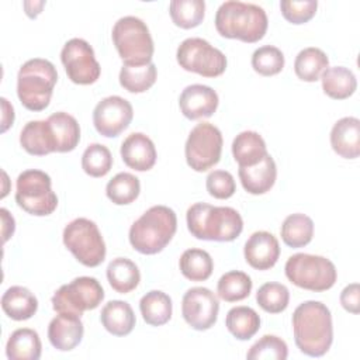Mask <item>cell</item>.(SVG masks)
<instances>
[{
	"instance_id": "1",
	"label": "cell",
	"mask_w": 360,
	"mask_h": 360,
	"mask_svg": "<svg viewBox=\"0 0 360 360\" xmlns=\"http://www.w3.org/2000/svg\"><path fill=\"white\" fill-rule=\"evenodd\" d=\"M297 347L307 356L321 357L332 345L333 325L329 308L319 301H305L292 314Z\"/></svg>"
},
{
	"instance_id": "2",
	"label": "cell",
	"mask_w": 360,
	"mask_h": 360,
	"mask_svg": "<svg viewBox=\"0 0 360 360\" xmlns=\"http://www.w3.org/2000/svg\"><path fill=\"white\" fill-rule=\"evenodd\" d=\"M266 11L252 3L229 0L219 6L215 14V28L224 38L243 42H257L267 31Z\"/></svg>"
},
{
	"instance_id": "3",
	"label": "cell",
	"mask_w": 360,
	"mask_h": 360,
	"mask_svg": "<svg viewBox=\"0 0 360 360\" xmlns=\"http://www.w3.org/2000/svg\"><path fill=\"white\" fill-rule=\"evenodd\" d=\"M187 228L193 236L202 240L231 242L236 239L243 221L240 214L231 207H214L195 202L187 210Z\"/></svg>"
},
{
	"instance_id": "4",
	"label": "cell",
	"mask_w": 360,
	"mask_h": 360,
	"mask_svg": "<svg viewBox=\"0 0 360 360\" xmlns=\"http://www.w3.org/2000/svg\"><path fill=\"white\" fill-rule=\"evenodd\" d=\"M177 229L176 212L166 205H153L129 228V243L142 255L162 252Z\"/></svg>"
},
{
	"instance_id": "5",
	"label": "cell",
	"mask_w": 360,
	"mask_h": 360,
	"mask_svg": "<svg viewBox=\"0 0 360 360\" xmlns=\"http://www.w3.org/2000/svg\"><path fill=\"white\" fill-rule=\"evenodd\" d=\"M58 73L52 62L34 58L27 60L17 75V96L30 111H42L49 105Z\"/></svg>"
},
{
	"instance_id": "6",
	"label": "cell",
	"mask_w": 360,
	"mask_h": 360,
	"mask_svg": "<svg viewBox=\"0 0 360 360\" xmlns=\"http://www.w3.org/2000/svg\"><path fill=\"white\" fill-rule=\"evenodd\" d=\"M112 42L127 65H148L153 56V39L146 24L134 15L121 17L112 27Z\"/></svg>"
},
{
	"instance_id": "7",
	"label": "cell",
	"mask_w": 360,
	"mask_h": 360,
	"mask_svg": "<svg viewBox=\"0 0 360 360\" xmlns=\"http://www.w3.org/2000/svg\"><path fill=\"white\" fill-rule=\"evenodd\" d=\"M284 271L285 277L294 285L316 292L332 288L338 278L336 267L329 259L309 253L290 256L285 262Z\"/></svg>"
},
{
	"instance_id": "8",
	"label": "cell",
	"mask_w": 360,
	"mask_h": 360,
	"mask_svg": "<svg viewBox=\"0 0 360 360\" xmlns=\"http://www.w3.org/2000/svg\"><path fill=\"white\" fill-rule=\"evenodd\" d=\"M15 201L25 212L37 217L49 215L58 207V197L52 191L51 177L37 169L24 170L18 174Z\"/></svg>"
},
{
	"instance_id": "9",
	"label": "cell",
	"mask_w": 360,
	"mask_h": 360,
	"mask_svg": "<svg viewBox=\"0 0 360 360\" xmlns=\"http://www.w3.org/2000/svg\"><path fill=\"white\" fill-rule=\"evenodd\" d=\"M63 243L87 267H97L105 259V243L97 225L87 218H76L63 229Z\"/></svg>"
},
{
	"instance_id": "10",
	"label": "cell",
	"mask_w": 360,
	"mask_h": 360,
	"mask_svg": "<svg viewBox=\"0 0 360 360\" xmlns=\"http://www.w3.org/2000/svg\"><path fill=\"white\" fill-rule=\"evenodd\" d=\"M104 300V290L94 277H77L63 284L52 297V307L58 314L82 316L84 311L96 309Z\"/></svg>"
},
{
	"instance_id": "11",
	"label": "cell",
	"mask_w": 360,
	"mask_h": 360,
	"mask_svg": "<svg viewBox=\"0 0 360 360\" xmlns=\"http://www.w3.org/2000/svg\"><path fill=\"white\" fill-rule=\"evenodd\" d=\"M176 58L180 68L204 77L221 76L226 69V56L202 38L184 39L177 48Z\"/></svg>"
},
{
	"instance_id": "12",
	"label": "cell",
	"mask_w": 360,
	"mask_h": 360,
	"mask_svg": "<svg viewBox=\"0 0 360 360\" xmlns=\"http://www.w3.org/2000/svg\"><path fill=\"white\" fill-rule=\"evenodd\" d=\"M222 143V134L214 124H197L188 134L184 146L187 165L195 172L214 167L221 159Z\"/></svg>"
},
{
	"instance_id": "13",
	"label": "cell",
	"mask_w": 360,
	"mask_h": 360,
	"mask_svg": "<svg viewBox=\"0 0 360 360\" xmlns=\"http://www.w3.org/2000/svg\"><path fill=\"white\" fill-rule=\"evenodd\" d=\"M60 60L68 77L76 84H91L100 77L101 68L94 56V51L82 38H72L63 45Z\"/></svg>"
},
{
	"instance_id": "14",
	"label": "cell",
	"mask_w": 360,
	"mask_h": 360,
	"mask_svg": "<svg viewBox=\"0 0 360 360\" xmlns=\"http://www.w3.org/2000/svg\"><path fill=\"white\" fill-rule=\"evenodd\" d=\"M219 301L205 287H193L186 291L181 301V315L195 330H207L217 322Z\"/></svg>"
},
{
	"instance_id": "15",
	"label": "cell",
	"mask_w": 360,
	"mask_h": 360,
	"mask_svg": "<svg viewBox=\"0 0 360 360\" xmlns=\"http://www.w3.org/2000/svg\"><path fill=\"white\" fill-rule=\"evenodd\" d=\"M132 117L134 110L128 100L120 96H110L94 107L93 124L100 135L114 138L128 128Z\"/></svg>"
},
{
	"instance_id": "16",
	"label": "cell",
	"mask_w": 360,
	"mask_h": 360,
	"mask_svg": "<svg viewBox=\"0 0 360 360\" xmlns=\"http://www.w3.org/2000/svg\"><path fill=\"white\" fill-rule=\"evenodd\" d=\"M245 260L256 270L271 269L280 256L277 238L267 231H257L249 236L243 248Z\"/></svg>"
},
{
	"instance_id": "17",
	"label": "cell",
	"mask_w": 360,
	"mask_h": 360,
	"mask_svg": "<svg viewBox=\"0 0 360 360\" xmlns=\"http://www.w3.org/2000/svg\"><path fill=\"white\" fill-rule=\"evenodd\" d=\"M218 103L217 91L205 84H190L179 97L180 110L188 120L211 117L217 111Z\"/></svg>"
},
{
	"instance_id": "18",
	"label": "cell",
	"mask_w": 360,
	"mask_h": 360,
	"mask_svg": "<svg viewBox=\"0 0 360 360\" xmlns=\"http://www.w3.org/2000/svg\"><path fill=\"white\" fill-rule=\"evenodd\" d=\"M156 148L152 139L142 132H132L121 143L124 163L136 172L152 169L156 163Z\"/></svg>"
},
{
	"instance_id": "19",
	"label": "cell",
	"mask_w": 360,
	"mask_h": 360,
	"mask_svg": "<svg viewBox=\"0 0 360 360\" xmlns=\"http://www.w3.org/2000/svg\"><path fill=\"white\" fill-rule=\"evenodd\" d=\"M83 333V322L80 316L73 314H59L48 326V339L51 345L60 352L75 349L82 342Z\"/></svg>"
},
{
	"instance_id": "20",
	"label": "cell",
	"mask_w": 360,
	"mask_h": 360,
	"mask_svg": "<svg viewBox=\"0 0 360 360\" xmlns=\"http://www.w3.org/2000/svg\"><path fill=\"white\" fill-rule=\"evenodd\" d=\"M332 149L345 159H356L360 155V121L356 117H343L335 122L330 131Z\"/></svg>"
},
{
	"instance_id": "21",
	"label": "cell",
	"mask_w": 360,
	"mask_h": 360,
	"mask_svg": "<svg viewBox=\"0 0 360 360\" xmlns=\"http://www.w3.org/2000/svg\"><path fill=\"white\" fill-rule=\"evenodd\" d=\"M240 183L243 188L250 194H264L276 183L277 167L274 159L266 153L264 158L253 165L246 167H239L238 170Z\"/></svg>"
},
{
	"instance_id": "22",
	"label": "cell",
	"mask_w": 360,
	"mask_h": 360,
	"mask_svg": "<svg viewBox=\"0 0 360 360\" xmlns=\"http://www.w3.org/2000/svg\"><path fill=\"white\" fill-rule=\"evenodd\" d=\"M22 149L34 156H45L56 152L55 138L48 121H30L20 132Z\"/></svg>"
},
{
	"instance_id": "23",
	"label": "cell",
	"mask_w": 360,
	"mask_h": 360,
	"mask_svg": "<svg viewBox=\"0 0 360 360\" xmlns=\"http://www.w3.org/2000/svg\"><path fill=\"white\" fill-rule=\"evenodd\" d=\"M101 325L114 336H127L135 326V314L125 301L112 300L107 302L100 314Z\"/></svg>"
},
{
	"instance_id": "24",
	"label": "cell",
	"mask_w": 360,
	"mask_h": 360,
	"mask_svg": "<svg viewBox=\"0 0 360 360\" xmlns=\"http://www.w3.org/2000/svg\"><path fill=\"white\" fill-rule=\"evenodd\" d=\"M1 308L8 318L14 321H25L35 315L38 309V300L28 288L13 285L3 294Z\"/></svg>"
},
{
	"instance_id": "25",
	"label": "cell",
	"mask_w": 360,
	"mask_h": 360,
	"mask_svg": "<svg viewBox=\"0 0 360 360\" xmlns=\"http://www.w3.org/2000/svg\"><path fill=\"white\" fill-rule=\"evenodd\" d=\"M266 153V142L262 135L255 131H243L238 134L232 142V155L239 167L259 163Z\"/></svg>"
},
{
	"instance_id": "26",
	"label": "cell",
	"mask_w": 360,
	"mask_h": 360,
	"mask_svg": "<svg viewBox=\"0 0 360 360\" xmlns=\"http://www.w3.org/2000/svg\"><path fill=\"white\" fill-rule=\"evenodd\" d=\"M41 350L39 335L30 328L15 329L6 345V354L10 360H38Z\"/></svg>"
},
{
	"instance_id": "27",
	"label": "cell",
	"mask_w": 360,
	"mask_h": 360,
	"mask_svg": "<svg viewBox=\"0 0 360 360\" xmlns=\"http://www.w3.org/2000/svg\"><path fill=\"white\" fill-rule=\"evenodd\" d=\"M52 128L56 152H70L80 141V127L76 118L68 112H53L46 120Z\"/></svg>"
},
{
	"instance_id": "28",
	"label": "cell",
	"mask_w": 360,
	"mask_h": 360,
	"mask_svg": "<svg viewBox=\"0 0 360 360\" xmlns=\"http://www.w3.org/2000/svg\"><path fill=\"white\" fill-rule=\"evenodd\" d=\"M321 80L323 93L335 100H345L350 97L357 87L354 73L345 66L326 68L321 75Z\"/></svg>"
},
{
	"instance_id": "29",
	"label": "cell",
	"mask_w": 360,
	"mask_h": 360,
	"mask_svg": "<svg viewBox=\"0 0 360 360\" xmlns=\"http://www.w3.org/2000/svg\"><path fill=\"white\" fill-rule=\"evenodd\" d=\"M107 278L112 290L120 294H128L139 284L141 273L132 260L127 257H117L107 266Z\"/></svg>"
},
{
	"instance_id": "30",
	"label": "cell",
	"mask_w": 360,
	"mask_h": 360,
	"mask_svg": "<svg viewBox=\"0 0 360 360\" xmlns=\"http://www.w3.org/2000/svg\"><path fill=\"white\" fill-rule=\"evenodd\" d=\"M139 309L148 325L160 326L172 318V300L166 292L152 290L141 298Z\"/></svg>"
},
{
	"instance_id": "31",
	"label": "cell",
	"mask_w": 360,
	"mask_h": 360,
	"mask_svg": "<svg viewBox=\"0 0 360 360\" xmlns=\"http://www.w3.org/2000/svg\"><path fill=\"white\" fill-rule=\"evenodd\" d=\"M283 242L290 248H304L314 236V222L305 214L288 215L280 229Z\"/></svg>"
},
{
	"instance_id": "32",
	"label": "cell",
	"mask_w": 360,
	"mask_h": 360,
	"mask_svg": "<svg viewBox=\"0 0 360 360\" xmlns=\"http://www.w3.org/2000/svg\"><path fill=\"white\" fill-rule=\"evenodd\" d=\"M225 325L239 340H249L260 328V316L250 307H233L228 311Z\"/></svg>"
},
{
	"instance_id": "33",
	"label": "cell",
	"mask_w": 360,
	"mask_h": 360,
	"mask_svg": "<svg viewBox=\"0 0 360 360\" xmlns=\"http://www.w3.org/2000/svg\"><path fill=\"white\" fill-rule=\"evenodd\" d=\"M158 70L155 63L148 65H127L120 70V84L129 93H143L156 82Z\"/></svg>"
},
{
	"instance_id": "34",
	"label": "cell",
	"mask_w": 360,
	"mask_h": 360,
	"mask_svg": "<svg viewBox=\"0 0 360 360\" xmlns=\"http://www.w3.org/2000/svg\"><path fill=\"white\" fill-rule=\"evenodd\" d=\"M328 65L329 59L326 53L319 48L309 46L298 52L294 60V70L298 79L304 82H316Z\"/></svg>"
},
{
	"instance_id": "35",
	"label": "cell",
	"mask_w": 360,
	"mask_h": 360,
	"mask_svg": "<svg viewBox=\"0 0 360 360\" xmlns=\"http://www.w3.org/2000/svg\"><path fill=\"white\" fill-rule=\"evenodd\" d=\"M181 274L191 281L207 280L214 270V262L208 252L191 248L183 252L179 260Z\"/></svg>"
},
{
	"instance_id": "36",
	"label": "cell",
	"mask_w": 360,
	"mask_h": 360,
	"mask_svg": "<svg viewBox=\"0 0 360 360\" xmlns=\"http://www.w3.org/2000/svg\"><path fill=\"white\" fill-rule=\"evenodd\" d=\"M141 191L139 179L131 173L121 172L115 174L105 187L107 197L117 205H127L134 202Z\"/></svg>"
},
{
	"instance_id": "37",
	"label": "cell",
	"mask_w": 360,
	"mask_h": 360,
	"mask_svg": "<svg viewBox=\"0 0 360 360\" xmlns=\"http://www.w3.org/2000/svg\"><path fill=\"white\" fill-rule=\"evenodd\" d=\"M252 291V280L250 277L238 270H232L221 276L217 285L218 297L226 302L242 301L249 297Z\"/></svg>"
},
{
	"instance_id": "38",
	"label": "cell",
	"mask_w": 360,
	"mask_h": 360,
	"mask_svg": "<svg viewBox=\"0 0 360 360\" xmlns=\"http://www.w3.org/2000/svg\"><path fill=\"white\" fill-rule=\"evenodd\" d=\"M169 13L177 27L194 28L204 20L205 3L204 0H172Z\"/></svg>"
},
{
	"instance_id": "39",
	"label": "cell",
	"mask_w": 360,
	"mask_h": 360,
	"mask_svg": "<svg viewBox=\"0 0 360 360\" xmlns=\"http://www.w3.org/2000/svg\"><path fill=\"white\" fill-rule=\"evenodd\" d=\"M112 166V156L107 146L101 143H91L86 148L82 156V167L86 174L91 177L105 176Z\"/></svg>"
},
{
	"instance_id": "40",
	"label": "cell",
	"mask_w": 360,
	"mask_h": 360,
	"mask_svg": "<svg viewBox=\"0 0 360 360\" xmlns=\"http://www.w3.org/2000/svg\"><path fill=\"white\" fill-rule=\"evenodd\" d=\"M259 307L269 314H280L288 307L290 292L284 284L266 283L256 292Z\"/></svg>"
},
{
	"instance_id": "41",
	"label": "cell",
	"mask_w": 360,
	"mask_h": 360,
	"mask_svg": "<svg viewBox=\"0 0 360 360\" xmlns=\"http://www.w3.org/2000/svg\"><path fill=\"white\" fill-rule=\"evenodd\" d=\"M252 68L262 76H274L284 68V55L277 46H260L252 55Z\"/></svg>"
},
{
	"instance_id": "42",
	"label": "cell",
	"mask_w": 360,
	"mask_h": 360,
	"mask_svg": "<svg viewBox=\"0 0 360 360\" xmlns=\"http://www.w3.org/2000/svg\"><path fill=\"white\" fill-rule=\"evenodd\" d=\"M288 356L287 343L274 335H264L246 353L249 360H285Z\"/></svg>"
},
{
	"instance_id": "43",
	"label": "cell",
	"mask_w": 360,
	"mask_h": 360,
	"mask_svg": "<svg viewBox=\"0 0 360 360\" xmlns=\"http://www.w3.org/2000/svg\"><path fill=\"white\" fill-rule=\"evenodd\" d=\"M316 0H283L280 1V10L283 17L291 24H304L309 21L316 13Z\"/></svg>"
},
{
	"instance_id": "44",
	"label": "cell",
	"mask_w": 360,
	"mask_h": 360,
	"mask_svg": "<svg viewBox=\"0 0 360 360\" xmlns=\"http://www.w3.org/2000/svg\"><path fill=\"white\" fill-rule=\"evenodd\" d=\"M205 180L208 194L218 200H226L232 197L236 190L233 176L226 170H214L207 176Z\"/></svg>"
},
{
	"instance_id": "45",
	"label": "cell",
	"mask_w": 360,
	"mask_h": 360,
	"mask_svg": "<svg viewBox=\"0 0 360 360\" xmlns=\"http://www.w3.org/2000/svg\"><path fill=\"white\" fill-rule=\"evenodd\" d=\"M340 304L352 314L360 312V287L357 283H352L343 288L340 292Z\"/></svg>"
},
{
	"instance_id": "46",
	"label": "cell",
	"mask_w": 360,
	"mask_h": 360,
	"mask_svg": "<svg viewBox=\"0 0 360 360\" xmlns=\"http://www.w3.org/2000/svg\"><path fill=\"white\" fill-rule=\"evenodd\" d=\"M1 111H3V117H1V132H6L8 129L10 125H13L14 122V108L13 105L7 101V98L1 97Z\"/></svg>"
},
{
	"instance_id": "47",
	"label": "cell",
	"mask_w": 360,
	"mask_h": 360,
	"mask_svg": "<svg viewBox=\"0 0 360 360\" xmlns=\"http://www.w3.org/2000/svg\"><path fill=\"white\" fill-rule=\"evenodd\" d=\"M0 214H1V222H3V242H6L14 233L15 224H14V218L8 214L6 208H1Z\"/></svg>"
},
{
	"instance_id": "48",
	"label": "cell",
	"mask_w": 360,
	"mask_h": 360,
	"mask_svg": "<svg viewBox=\"0 0 360 360\" xmlns=\"http://www.w3.org/2000/svg\"><path fill=\"white\" fill-rule=\"evenodd\" d=\"M44 6H45V1H24L25 13L31 18H35L41 13Z\"/></svg>"
}]
</instances>
